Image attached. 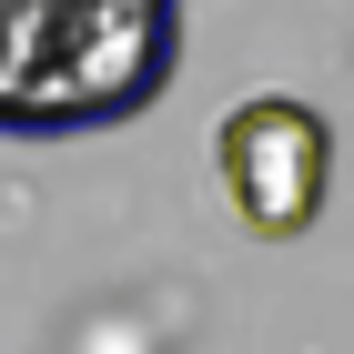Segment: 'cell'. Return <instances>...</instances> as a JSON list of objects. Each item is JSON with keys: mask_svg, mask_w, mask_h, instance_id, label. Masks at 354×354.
I'll use <instances>...</instances> for the list:
<instances>
[{"mask_svg": "<svg viewBox=\"0 0 354 354\" xmlns=\"http://www.w3.org/2000/svg\"><path fill=\"white\" fill-rule=\"evenodd\" d=\"M213 162L253 243H294V233H314L334 192V132L304 91H243L213 132Z\"/></svg>", "mask_w": 354, "mask_h": 354, "instance_id": "obj_2", "label": "cell"}, {"mask_svg": "<svg viewBox=\"0 0 354 354\" xmlns=\"http://www.w3.org/2000/svg\"><path fill=\"white\" fill-rule=\"evenodd\" d=\"M183 0H0V132L61 142L162 102Z\"/></svg>", "mask_w": 354, "mask_h": 354, "instance_id": "obj_1", "label": "cell"}]
</instances>
